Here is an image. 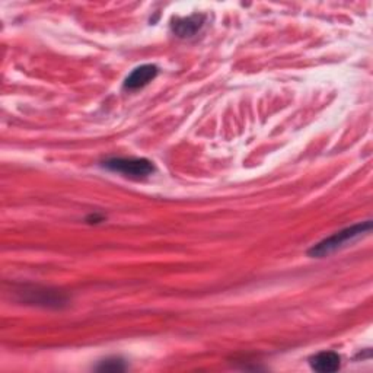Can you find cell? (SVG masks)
<instances>
[{"instance_id": "obj_6", "label": "cell", "mask_w": 373, "mask_h": 373, "mask_svg": "<svg viewBox=\"0 0 373 373\" xmlns=\"http://www.w3.org/2000/svg\"><path fill=\"white\" fill-rule=\"evenodd\" d=\"M311 367L321 373L337 372L342 366V358L335 351H321L309 359Z\"/></svg>"}, {"instance_id": "obj_5", "label": "cell", "mask_w": 373, "mask_h": 373, "mask_svg": "<svg viewBox=\"0 0 373 373\" xmlns=\"http://www.w3.org/2000/svg\"><path fill=\"white\" fill-rule=\"evenodd\" d=\"M157 67L155 64H143L136 67L124 80V87L129 91H136L149 85L157 76Z\"/></svg>"}, {"instance_id": "obj_4", "label": "cell", "mask_w": 373, "mask_h": 373, "mask_svg": "<svg viewBox=\"0 0 373 373\" xmlns=\"http://www.w3.org/2000/svg\"><path fill=\"white\" fill-rule=\"evenodd\" d=\"M206 22V15L194 13L187 17H176L172 21V31L180 38H191L197 35Z\"/></svg>"}, {"instance_id": "obj_1", "label": "cell", "mask_w": 373, "mask_h": 373, "mask_svg": "<svg viewBox=\"0 0 373 373\" xmlns=\"http://www.w3.org/2000/svg\"><path fill=\"white\" fill-rule=\"evenodd\" d=\"M370 229H372L370 220L356 223V225L349 226L346 229H342V230H339V232H335L334 235H331V237L323 239L321 242H318L316 245H314L308 251V255L312 258L327 257V255L332 254L334 251L339 250V248L344 246L347 242H351L356 238L367 234Z\"/></svg>"}, {"instance_id": "obj_3", "label": "cell", "mask_w": 373, "mask_h": 373, "mask_svg": "<svg viewBox=\"0 0 373 373\" xmlns=\"http://www.w3.org/2000/svg\"><path fill=\"white\" fill-rule=\"evenodd\" d=\"M17 293L22 295V300L29 302L32 305L59 308L66 304V296L59 290L32 286V288H22V290H20Z\"/></svg>"}, {"instance_id": "obj_2", "label": "cell", "mask_w": 373, "mask_h": 373, "mask_svg": "<svg viewBox=\"0 0 373 373\" xmlns=\"http://www.w3.org/2000/svg\"><path fill=\"white\" fill-rule=\"evenodd\" d=\"M104 167L117 174H122L130 178H146L155 172V165L145 157H113L106 159Z\"/></svg>"}, {"instance_id": "obj_7", "label": "cell", "mask_w": 373, "mask_h": 373, "mask_svg": "<svg viewBox=\"0 0 373 373\" xmlns=\"http://www.w3.org/2000/svg\"><path fill=\"white\" fill-rule=\"evenodd\" d=\"M126 369H127L126 362L120 358L105 359V360L99 362V365L97 366V370H101V372H122Z\"/></svg>"}]
</instances>
